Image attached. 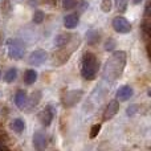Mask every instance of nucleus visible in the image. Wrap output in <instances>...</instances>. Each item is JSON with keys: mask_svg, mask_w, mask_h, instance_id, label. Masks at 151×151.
<instances>
[{"mask_svg": "<svg viewBox=\"0 0 151 151\" xmlns=\"http://www.w3.org/2000/svg\"><path fill=\"white\" fill-rule=\"evenodd\" d=\"M126 63V53L125 52H115L110 60H107L106 68H105V77L113 76V78H117L121 76L123 70V66Z\"/></svg>", "mask_w": 151, "mask_h": 151, "instance_id": "1", "label": "nucleus"}, {"mask_svg": "<svg viewBox=\"0 0 151 151\" xmlns=\"http://www.w3.org/2000/svg\"><path fill=\"white\" fill-rule=\"evenodd\" d=\"M98 70V61H97L96 56L90 52L83 53L82 61H81V74L85 80H94Z\"/></svg>", "mask_w": 151, "mask_h": 151, "instance_id": "2", "label": "nucleus"}, {"mask_svg": "<svg viewBox=\"0 0 151 151\" xmlns=\"http://www.w3.org/2000/svg\"><path fill=\"white\" fill-rule=\"evenodd\" d=\"M25 53V44L23 40L20 39H12L9 40V45H8V55L13 60H21Z\"/></svg>", "mask_w": 151, "mask_h": 151, "instance_id": "3", "label": "nucleus"}, {"mask_svg": "<svg viewBox=\"0 0 151 151\" xmlns=\"http://www.w3.org/2000/svg\"><path fill=\"white\" fill-rule=\"evenodd\" d=\"M113 28L118 33H129L131 31V24L122 16H117L113 20Z\"/></svg>", "mask_w": 151, "mask_h": 151, "instance_id": "4", "label": "nucleus"}, {"mask_svg": "<svg viewBox=\"0 0 151 151\" xmlns=\"http://www.w3.org/2000/svg\"><path fill=\"white\" fill-rule=\"evenodd\" d=\"M47 58H48V52H45L44 49H37L31 53L28 61L31 65L39 66V65H41V64H44L45 61H47Z\"/></svg>", "mask_w": 151, "mask_h": 151, "instance_id": "5", "label": "nucleus"}, {"mask_svg": "<svg viewBox=\"0 0 151 151\" xmlns=\"http://www.w3.org/2000/svg\"><path fill=\"white\" fill-rule=\"evenodd\" d=\"M53 118H55V110L50 105H48L44 110H41L39 114V119L42 123V126H49L52 123Z\"/></svg>", "mask_w": 151, "mask_h": 151, "instance_id": "6", "label": "nucleus"}, {"mask_svg": "<svg viewBox=\"0 0 151 151\" xmlns=\"http://www.w3.org/2000/svg\"><path fill=\"white\" fill-rule=\"evenodd\" d=\"M81 97H82V91L81 90H72V91H68V93L65 94V97H64V105H65L66 107H70L76 105L78 101L81 99Z\"/></svg>", "mask_w": 151, "mask_h": 151, "instance_id": "7", "label": "nucleus"}, {"mask_svg": "<svg viewBox=\"0 0 151 151\" xmlns=\"http://www.w3.org/2000/svg\"><path fill=\"white\" fill-rule=\"evenodd\" d=\"M118 110H119V102L118 101L109 102V105L106 106V109H105V111H104V121L111 119V118L118 113Z\"/></svg>", "mask_w": 151, "mask_h": 151, "instance_id": "8", "label": "nucleus"}, {"mask_svg": "<svg viewBox=\"0 0 151 151\" xmlns=\"http://www.w3.org/2000/svg\"><path fill=\"white\" fill-rule=\"evenodd\" d=\"M133 88L129 85H123L121 86L119 89H118L117 91V98L119 99V101H127L129 98H131V96H133Z\"/></svg>", "mask_w": 151, "mask_h": 151, "instance_id": "9", "label": "nucleus"}, {"mask_svg": "<svg viewBox=\"0 0 151 151\" xmlns=\"http://www.w3.org/2000/svg\"><path fill=\"white\" fill-rule=\"evenodd\" d=\"M78 21H80V16L77 13H70L64 17V25L68 29H73L78 25Z\"/></svg>", "mask_w": 151, "mask_h": 151, "instance_id": "10", "label": "nucleus"}, {"mask_svg": "<svg viewBox=\"0 0 151 151\" xmlns=\"http://www.w3.org/2000/svg\"><path fill=\"white\" fill-rule=\"evenodd\" d=\"M28 102V96L24 90H17L15 94V105L19 107V109H24Z\"/></svg>", "mask_w": 151, "mask_h": 151, "instance_id": "11", "label": "nucleus"}, {"mask_svg": "<svg viewBox=\"0 0 151 151\" xmlns=\"http://www.w3.org/2000/svg\"><path fill=\"white\" fill-rule=\"evenodd\" d=\"M70 40H72L70 33H60V35H57V37L55 39V45L57 48H63V47H65Z\"/></svg>", "mask_w": 151, "mask_h": 151, "instance_id": "12", "label": "nucleus"}, {"mask_svg": "<svg viewBox=\"0 0 151 151\" xmlns=\"http://www.w3.org/2000/svg\"><path fill=\"white\" fill-rule=\"evenodd\" d=\"M33 146L39 150L44 149L47 146V138H45V135L42 133H36L33 135Z\"/></svg>", "mask_w": 151, "mask_h": 151, "instance_id": "13", "label": "nucleus"}, {"mask_svg": "<svg viewBox=\"0 0 151 151\" xmlns=\"http://www.w3.org/2000/svg\"><path fill=\"white\" fill-rule=\"evenodd\" d=\"M37 80V73L36 70H33V69H28V70L25 72V74H24V81H25L27 85H32V83H35Z\"/></svg>", "mask_w": 151, "mask_h": 151, "instance_id": "14", "label": "nucleus"}, {"mask_svg": "<svg viewBox=\"0 0 151 151\" xmlns=\"http://www.w3.org/2000/svg\"><path fill=\"white\" fill-rule=\"evenodd\" d=\"M12 129L15 130V133L20 134V133H23L24 129H25V123H24V121L21 119V118H16L12 122Z\"/></svg>", "mask_w": 151, "mask_h": 151, "instance_id": "15", "label": "nucleus"}, {"mask_svg": "<svg viewBox=\"0 0 151 151\" xmlns=\"http://www.w3.org/2000/svg\"><path fill=\"white\" fill-rule=\"evenodd\" d=\"M86 40H88V42L90 45L97 44V42L99 41V33L96 31H89L88 33H86Z\"/></svg>", "mask_w": 151, "mask_h": 151, "instance_id": "16", "label": "nucleus"}, {"mask_svg": "<svg viewBox=\"0 0 151 151\" xmlns=\"http://www.w3.org/2000/svg\"><path fill=\"white\" fill-rule=\"evenodd\" d=\"M16 77H17V70H16L15 68H11L7 70V73L4 76V80L7 81V82H13V81L16 80Z\"/></svg>", "mask_w": 151, "mask_h": 151, "instance_id": "17", "label": "nucleus"}, {"mask_svg": "<svg viewBox=\"0 0 151 151\" xmlns=\"http://www.w3.org/2000/svg\"><path fill=\"white\" fill-rule=\"evenodd\" d=\"M40 98H41V93H40V91H35V93L32 94L31 99H29V105H28L29 109H33V107L39 104Z\"/></svg>", "mask_w": 151, "mask_h": 151, "instance_id": "18", "label": "nucleus"}, {"mask_svg": "<svg viewBox=\"0 0 151 151\" xmlns=\"http://www.w3.org/2000/svg\"><path fill=\"white\" fill-rule=\"evenodd\" d=\"M129 0H115V7H117V11L119 13H123L127 8Z\"/></svg>", "mask_w": 151, "mask_h": 151, "instance_id": "19", "label": "nucleus"}, {"mask_svg": "<svg viewBox=\"0 0 151 151\" xmlns=\"http://www.w3.org/2000/svg\"><path fill=\"white\" fill-rule=\"evenodd\" d=\"M44 20V12L42 11H36L33 15V23L35 24H41Z\"/></svg>", "mask_w": 151, "mask_h": 151, "instance_id": "20", "label": "nucleus"}, {"mask_svg": "<svg viewBox=\"0 0 151 151\" xmlns=\"http://www.w3.org/2000/svg\"><path fill=\"white\" fill-rule=\"evenodd\" d=\"M76 4H77V0H63L64 9H72L76 7Z\"/></svg>", "mask_w": 151, "mask_h": 151, "instance_id": "21", "label": "nucleus"}, {"mask_svg": "<svg viewBox=\"0 0 151 151\" xmlns=\"http://www.w3.org/2000/svg\"><path fill=\"white\" fill-rule=\"evenodd\" d=\"M101 8L104 12H109V11L111 9V0H102Z\"/></svg>", "mask_w": 151, "mask_h": 151, "instance_id": "22", "label": "nucleus"}, {"mask_svg": "<svg viewBox=\"0 0 151 151\" xmlns=\"http://www.w3.org/2000/svg\"><path fill=\"white\" fill-rule=\"evenodd\" d=\"M99 130H101V125H94L93 127H91V131H90V138L93 139V138H96L97 135H98V133H99Z\"/></svg>", "mask_w": 151, "mask_h": 151, "instance_id": "23", "label": "nucleus"}, {"mask_svg": "<svg viewBox=\"0 0 151 151\" xmlns=\"http://www.w3.org/2000/svg\"><path fill=\"white\" fill-rule=\"evenodd\" d=\"M115 48V41L113 39H109L106 42H105V49L106 50H113Z\"/></svg>", "mask_w": 151, "mask_h": 151, "instance_id": "24", "label": "nucleus"}, {"mask_svg": "<svg viewBox=\"0 0 151 151\" xmlns=\"http://www.w3.org/2000/svg\"><path fill=\"white\" fill-rule=\"evenodd\" d=\"M138 105H131V106H129V109H127V114L129 115H133V114H135L137 111H138Z\"/></svg>", "mask_w": 151, "mask_h": 151, "instance_id": "25", "label": "nucleus"}, {"mask_svg": "<svg viewBox=\"0 0 151 151\" xmlns=\"http://www.w3.org/2000/svg\"><path fill=\"white\" fill-rule=\"evenodd\" d=\"M149 11H150V1L147 3V4H146V8H145V16H146V17L150 15V13H149Z\"/></svg>", "mask_w": 151, "mask_h": 151, "instance_id": "26", "label": "nucleus"}, {"mask_svg": "<svg viewBox=\"0 0 151 151\" xmlns=\"http://www.w3.org/2000/svg\"><path fill=\"white\" fill-rule=\"evenodd\" d=\"M133 1H134V4H139V3H141L142 0H133Z\"/></svg>", "mask_w": 151, "mask_h": 151, "instance_id": "27", "label": "nucleus"}, {"mask_svg": "<svg viewBox=\"0 0 151 151\" xmlns=\"http://www.w3.org/2000/svg\"><path fill=\"white\" fill-rule=\"evenodd\" d=\"M0 77H1V72H0Z\"/></svg>", "mask_w": 151, "mask_h": 151, "instance_id": "28", "label": "nucleus"}]
</instances>
